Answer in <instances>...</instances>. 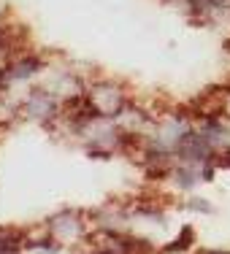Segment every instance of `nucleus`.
<instances>
[{
	"mask_svg": "<svg viewBox=\"0 0 230 254\" xmlns=\"http://www.w3.org/2000/svg\"><path fill=\"white\" fill-rule=\"evenodd\" d=\"M87 98H89V103H92L95 111H98L100 117H106V119L119 117V114H125V108H128V100H125L122 89L114 87V84H98Z\"/></svg>",
	"mask_w": 230,
	"mask_h": 254,
	"instance_id": "f257e3e1",
	"label": "nucleus"
},
{
	"mask_svg": "<svg viewBox=\"0 0 230 254\" xmlns=\"http://www.w3.org/2000/svg\"><path fill=\"white\" fill-rule=\"evenodd\" d=\"M60 108H63V103L57 100V95L52 92V89H33V92L27 95V103H25V111L27 117L38 119V122H49L52 117H57Z\"/></svg>",
	"mask_w": 230,
	"mask_h": 254,
	"instance_id": "f03ea898",
	"label": "nucleus"
},
{
	"mask_svg": "<svg viewBox=\"0 0 230 254\" xmlns=\"http://www.w3.org/2000/svg\"><path fill=\"white\" fill-rule=\"evenodd\" d=\"M52 235L54 238H60V241H74L81 235V219H78V214H74V211H65V214H57V216H52Z\"/></svg>",
	"mask_w": 230,
	"mask_h": 254,
	"instance_id": "7ed1b4c3",
	"label": "nucleus"
},
{
	"mask_svg": "<svg viewBox=\"0 0 230 254\" xmlns=\"http://www.w3.org/2000/svg\"><path fill=\"white\" fill-rule=\"evenodd\" d=\"M192 238H195V230H192V227H184V230L179 233V238L173 241V244H168V246H165V252H168V254H173V252H184V249H190V246H192Z\"/></svg>",
	"mask_w": 230,
	"mask_h": 254,
	"instance_id": "20e7f679",
	"label": "nucleus"
},
{
	"mask_svg": "<svg viewBox=\"0 0 230 254\" xmlns=\"http://www.w3.org/2000/svg\"><path fill=\"white\" fill-rule=\"evenodd\" d=\"M203 3H206L209 16H214L217 11H228V8H230V0H203Z\"/></svg>",
	"mask_w": 230,
	"mask_h": 254,
	"instance_id": "39448f33",
	"label": "nucleus"
},
{
	"mask_svg": "<svg viewBox=\"0 0 230 254\" xmlns=\"http://www.w3.org/2000/svg\"><path fill=\"white\" fill-rule=\"evenodd\" d=\"M190 208H192V211H203V214H211V205L206 203V200H201V197H192V200H190Z\"/></svg>",
	"mask_w": 230,
	"mask_h": 254,
	"instance_id": "423d86ee",
	"label": "nucleus"
},
{
	"mask_svg": "<svg viewBox=\"0 0 230 254\" xmlns=\"http://www.w3.org/2000/svg\"><path fill=\"white\" fill-rule=\"evenodd\" d=\"M203 254H230V252H203Z\"/></svg>",
	"mask_w": 230,
	"mask_h": 254,
	"instance_id": "0eeeda50",
	"label": "nucleus"
},
{
	"mask_svg": "<svg viewBox=\"0 0 230 254\" xmlns=\"http://www.w3.org/2000/svg\"><path fill=\"white\" fill-rule=\"evenodd\" d=\"M0 127H3V125H0Z\"/></svg>",
	"mask_w": 230,
	"mask_h": 254,
	"instance_id": "6e6552de",
	"label": "nucleus"
}]
</instances>
